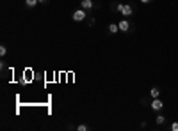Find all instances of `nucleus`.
<instances>
[{"instance_id": "obj_1", "label": "nucleus", "mask_w": 178, "mask_h": 131, "mask_svg": "<svg viewBox=\"0 0 178 131\" xmlns=\"http://www.w3.org/2000/svg\"><path fill=\"white\" fill-rule=\"evenodd\" d=\"M71 18H73V21H84V19L87 18V13H86V9H82V7H80V9H77V11L73 13V16H71Z\"/></svg>"}, {"instance_id": "obj_2", "label": "nucleus", "mask_w": 178, "mask_h": 131, "mask_svg": "<svg viewBox=\"0 0 178 131\" xmlns=\"http://www.w3.org/2000/svg\"><path fill=\"white\" fill-rule=\"evenodd\" d=\"M150 106H151V110H153V112H160V110L164 108V103H162L158 97H153V101L150 103Z\"/></svg>"}, {"instance_id": "obj_3", "label": "nucleus", "mask_w": 178, "mask_h": 131, "mask_svg": "<svg viewBox=\"0 0 178 131\" xmlns=\"http://www.w3.org/2000/svg\"><path fill=\"white\" fill-rule=\"evenodd\" d=\"M121 14H123L125 18L132 16V14H134V7H132V5H128V4H123V7H121Z\"/></svg>"}, {"instance_id": "obj_4", "label": "nucleus", "mask_w": 178, "mask_h": 131, "mask_svg": "<svg viewBox=\"0 0 178 131\" xmlns=\"http://www.w3.org/2000/svg\"><path fill=\"white\" fill-rule=\"evenodd\" d=\"M80 5H82V9H93V7H100L98 4H95L93 0H80Z\"/></svg>"}, {"instance_id": "obj_5", "label": "nucleus", "mask_w": 178, "mask_h": 131, "mask_svg": "<svg viewBox=\"0 0 178 131\" xmlns=\"http://www.w3.org/2000/svg\"><path fill=\"white\" fill-rule=\"evenodd\" d=\"M118 25H119V30H121V32H128V30L132 28V27H130V23H128V19H121Z\"/></svg>"}, {"instance_id": "obj_6", "label": "nucleus", "mask_w": 178, "mask_h": 131, "mask_svg": "<svg viewBox=\"0 0 178 131\" xmlns=\"http://www.w3.org/2000/svg\"><path fill=\"white\" fill-rule=\"evenodd\" d=\"M107 30H109V34H118L119 32V25L118 23H111V25L107 27Z\"/></svg>"}, {"instance_id": "obj_7", "label": "nucleus", "mask_w": 178, "mask_h": 131, "mask_svg": "<svg viewBox=\"0 0 178 131\" xmlns=\"http://www.w3.org/2000/svg\"><path fill=\"white\" fill-rule=\"evenodd\" d=\"M38 4H39L38 0H25V5H27L29 9H34V7H36Z\"/></svg>"}, {"instance_id": "obj_8", "label": "nucleus", "mask_w": 178, "mask_h": 131, "mask_svg": "<svg viewBox=\"0 0 178 131\" xmlns=\"http://www.w3.org/2000/svg\"><path fill=\"white\" fill-rule=\"evenodd\" d=\"M158 94H160V91H158L157 87H151V89H150V96H151V97H158Z\"/></svg>"}, {"instance_id": "obj_9", "label": "nucleus", "mask_w": 178, "mask_h": 131, "mask_svg": "<svg viewBox=\"0 0 178 131\" xmlns=\"http://www.w3.org/2000/svg\"><path fill=\"white\" fill-rule=\"evenodd\" d=\"M155 121H157V124H164L166 117H164V115H157V119H155Z\"/></svg>"}, {"instance_id": "obj_10", "label": "nucleus", "mask_w": 178, "mask_h": 131, "mask_svg": "<svg viewBox=\"0 0 178 131\" xmlns=\"http://www.w3.org/2000/svg\"><path fill=\"white\" fill-rule=\"evenodd\" d=\"M89 128L86 126V124H80V126H77V131H87Z\"/></svg>"}, {"instance_id": "obj_11", "label": "nucleus", "mask_w": 178, "mask_h": 131, "mask_svg": "<svg viewBox=\"0 0 178 131\" xmlns=\"http://www.w3.org/2000/svg\"><path fill=\"white\" fill-rule=\"evenodd\" d=\"M5 53H7V48H5V46L2 44V46H0V55L4 57V55H5Z\"/></svg>"}, {"instance_id": "obj_12", "label": "nucleus", "mask_w": 178, "mask_h": 131, "mask_svg": "<svg viewBox=\"0 0 178 131\" xmlns=\"http://www.w3.org/2000/svg\"><path fill=\"white\" fill-rule=\"evenodd\" d=\"M171 131H178V122H173V124H171Z\"/></svg>"}, {"instance_id": "obj_13", "label": "nucleus", "mask_w": 178, "mask_h": 131, "mask_svg": "<svg viewBox=\"0 0 178 131\" xmlns=\"http://www.w3.org/2000/svg\"><path fill=\"white\" fill-rule=\"evenodd\" d=\"M87 25H89V27H93V25H95V18H89V19H87Z\"/></svg>"}, {"instance_id": "obj_14", "label": "nucleus", "mask_w": 178, "mask_h": 131, "mask_svg": "<svg viewBox=\"0 0 178 131\" xmlns=\"http://www.w3.org/2000/svg\"><path fill=\"white\" fill-rule=\"evenodd\" d=\"M139 2H142V4H148V2H151V0H139Z\"/></svg>"}, {"instance_id": "obj_15", "label": "nucleus", "mask_w": 178, "mask_h": 131, "mask_svg": "<svg viewBox=\"0 0 178 131\" xmlns=\"http://www.w3.org/2000/svg\"><path fill=\"white\" fill-rule=\"evenodd\" d=\"M38 2H39V4H46V2H48V0H38Z\"/></svg>"}]
</instances>
